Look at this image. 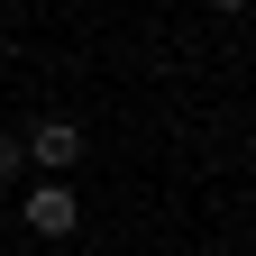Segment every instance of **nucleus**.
Returning a JSON list of instances; mask_svg holds the SVG:
<instances>
[{"mask_svg":"<svg viewBox=\"0 0 256 256\" xmlns=\"http://www.w3.org/2000/svg\"><path fill=\"white\" fill-rule=\"evenodd\" d=\"M210 10H247V0H210Z\"/></svg>","mask_w":256,"mask_h":256,"instance_id":"4","label":"nucleus"},{"mask_svg":"<svg viewBox=\"0 0 256 256\" xmlns=\"http://www.w3.org/2000/svg\"><path fill=\"white\" fill-rule=\"evenodd\" d=\"M28 165H46V174H74V165H82V128H74V119H46L37 138H28Z\"/></svg>","mask_w":256,"mask_h":256,"instance_id":"2","label":"nucleus"},{"mask_svg":"<svg viewBox=\"0 0 256 256\" xmlns=\"http://www.w3.org/2000/svg\"><path fill=\"white\" fill-rule=\"evenodd\" d=\"M28 165V138H0V174H18Z\"/></svg>","mask_w":256,"mask_h":256,"instance_id":"3","label":"nucleus"},{"mask_svg":"<svg viewBox=\"0 0 256 256\" xmlns=\"http://www.w3.org/2000/svg\"><path fill=\"white\" fill-rule=\"evenodd\" d=\"M28 229H37V238H74L82 229V192L74 183H37V192H28Z\"/></svg>","mask_w":256,"mask_h":256,"instance_id":"1","label":"nucleus"}]
</instances>
